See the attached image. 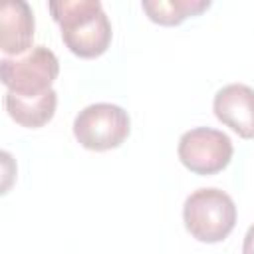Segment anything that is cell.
Returning <instances> with one entry per match:
<instances>
[{
  "label": "cell",
  "mask_w": 254,
  "mask_h": 254,
  "mask_svg": "<svg viewBox=\"0 0 254 254\" xmlns=\"http://www.w3.org/2000/svg\"><path fill=\"white\" fill-rule=\"evenodd\" d=\"M183 220L189 234L198 242H222L236 224V204L220 189H198L187 196Z\"/></svg>",
  "instance_id": "6da1fadb"
},
{
  "label": "cell",
  "mask_w": 254,
  "mask_h": 254,
  "mask_svg": "<svg viewBox=\"0 0 254 254\" xmlns=\"http://www.w3.org/2000/svg\"><path fill=\"white\" fill-rule=\"evenodd\" d=\"M60 73V62L46 46H34L28 52L2 58L0 77L2 83L18 95H40L48 91Z\"/></svg>",
  "instance_id": "7a4b0ae2"
},
{
  "label": "cell",
  "mask_w": 254,
  "mask_h": 254,
  "mask_svg": "<svg viewBox=\"0 0 254 254\" xmlns=\"http://www.w3.org/2000/svg\"><path fill=\"white\" fill-rule=\"evenodd\" d=\"M131 131L129 113L115 103H91L73 119V135L81 147L109 151L119 147Z\"/></svg>",
  "instance_id": "3957f363"
},
{
  "label": "cell",
  "mask_w": 254,
  "mask_h": 254,
  "mask_svg": "<svg viewBox=\"0 0 254 254\" xmlns=\"http://www.w3.org/2000/svg\"><path fill=\"white\" fill-rule=\"evenodd\" d=\"M177 151L190 173L214 175L230 163L234 147L226 133L212 127H194L181 135Z\"/></svg>",
  "instance_id": "277c9868"
},
{
  "label": "cell",
  "mask_w": 254,
  "mask_h": 254,
  "mask_svg": "<svg viewBox=\"0 0 254 254\" xmlns=\"http://www.w3.org/2000/svg\"><path fill=\"white\" fill-rule=\"evenodd\" d=\"M214 115L242 139H254V89L244 83H228L216 91Z\"/></svg>",
  "instance_id": "5b68a950"
},
{
  "label": "cell",
  "mask_w": 254,
  "mask_h": 254,
  "mask_svg": "<svg viewBox=\"0 0 254 254\" xmlns=\"http://www.w3.org/2000/svg\"><path fill=\"white\" fill-rule=\"evenodd\" d=\"M34 12L26 0H0V48L6 56H20L34 42Z\"/></svg>",
  "instance_id": "8992f818"
},
{
  "label": "cell",
  "mask_w": 254,
  "mask_h": 254,
  "mask_svg": "<svg viewBox=\"0 0 254 254\" xmlns=\"http://www.w3.org/2000/svg\"><path fill=\"white\" fill-rule=\"evenodd\" d=\"M111 36H113L111 22L105 12H99L87 24H81V26L69 28V30H62V40H64L65 48L71 54L85 58V60L101 56L109 48Z\"/></svg>",
  "instance_id": "52a82bcc"
},
{
  "label": "cell",
  "mask_w": 254,
  "mask_h": 254,
  "mask_svg": "<svg viewBox=\"0 0 254 254\" xmlns=\"http://www.w3.org/2000/svg\"><path fill=\"white\" fill-rule=\"evenodd\" d=\"M4 105L8 115L16 123L36 129L46 125L54 117L58 105V93L52 87L40 95H18L8 89L4 95Z\"/></svg>",
  "instance_id": "ba28073f"
},
{
  "label": "cell",
  "mask_w": 254,
  "mask_h": 254,
  "mask_svg": "<svg viewBox=\"0 0 254 254\" xmlns=\"http://www.w3.org/2000/svg\"><path fill=\"white\" fill-rule=\"evenodd\" d=\"M212 0H141L147 18L161 26H177L187 18L200 16Z\"/></svg>",
  "instance_id": "9c48e42d"
},
{
  "label": "cell",
  "mask_w": 254,
  "mask_h": 254,
  "mask_svg": "<svg viewBox=\"0 0 254 254\" xmlns=\"http://www.w3.org/2000/svg\"><path fill=\"white\" fill-rule=\"evenodd\" d=\"M50 16L62 30L91 22L101 10V0H48Z\"/></svg>",
  "instance_id": "30bf717a"
},
{
  "label": "cell",
  "mask_w": 254,
  "mask_h": 254,
  "mask_svg": "<svg viewBox=\"0 0 254 254\" xmlns=\"http://www.w3.org/2000/svg\"><path fill=\"white\" fill-rule=\"evenodd\" d=\"M244 254H254V224L248 228L246 236H244V246H242Z\"/></svg>",
  "instance_id": "8fae6325"
}]
</instances>
